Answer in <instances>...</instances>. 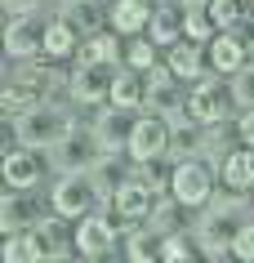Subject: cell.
<instances>
[{"instance_id":"6da1fadb","label":"cell","mask_w":254,"mask_h":263,"mask_svg":"<svg viewBox=\"0 0 254 263\" xmlns=\"http://www.w3.org/2000/svg\"><path fill=\"white\" fill-rule=\"evenodd\" d=\"M169 192H174V201L187 210H197L210 201V170L201 165V161H183V165L169 174Z\"/></svg>"},{"instance_id":"7a4b0ae2","label":"cell","mask_w":254,"mask_h":263,"mask_svg":"<svg viewBox=\"0 0 254 263\" xmlns=\"http://www.w3.org/2000/svg\"><path fill=\"white\" fill-rule=\"evenodd\" d=\"M169 147V129L161 116H143V121H134V129H129V156L134 161H156V156Z\"/></svg>"},{"instance_id":"3957f363","label":"cell","mask_w":254,"mask_h":263,"mask_svg":"<svg viewBox=\"0 0 254 263\" xmlns=\"http://www.w3.org/2000/svg\"><path fill=\"white\" fill-rule=\"evenodd\" d=\"M94 205V187L85 174H67V179L54 187V210L63 219H85V210Z\"/></svg>"},{"instance_id":"277c9868","label":"cell","mask_w":254,"mask_h":263,"mask_svg":"<svg viewBox=\"0 0 254 263\" xmlns=\"http://www.w3.org/2000/svg\"><path fill=\"white\" fill-rule=\"evenodd\" d=\"M112 246H116V228L107 219H99V214L81 219V228H76V254L103 259V254H112Z\"/></svg>"},{"instance_id":"5b68a950","label":"cell","mask_w":254,"mask_h":263,"mask_svg":"<svg viewBox=\"0 0 254 263\" xmlns=\"http://www.w3.org/2000/svg\"><path fill=\"white\" fill-rule=\"evenodd\" d=\"M112 205H116L121 219H143V214L152 210V187H147L143 179H121V183H116Z\"/></svg>"},{"instance_id":"8992f818","label":"cell","mask_w":254,"mask_h":263,"mask_svg":"<svg viewBox=\"0 0 254 263\" xmlns=\"http://www.w3.org/2000/svg\"><path fill=\"white\" fill-rule=\"evenodd\" d=\"M205 54H210V67L219 71V76H227V71H241V67H245V45H241L232 31H219V36L205 45Z\"/></svg>"},{"instance_id":"52a82bcc","label":"cell","mask_w":254,"mask_h":263,"mask_svg":"<svg viewBox=\"0 0 254 263\" xmlns=\"http://www.w3.org/2000/svg\"><path fill=\"white\" fill-rule=\"evenodd\" d=\"M205 45H197V41H174L169 45V67H174V76H183V81H201V71H205Z\"/></svg>"},{"instance_id":"ba28073f","label":"cell","mask_w":254,"mask_h":263,"mask_svg":"<svg viewBox=\"0 0 254 263\" xmlns=\"http://www.w3.org/2000/svg\"><path fill=\"white\" fill-rule=\"evenodd\" d=\"M5 183L14 187V192H23V187H31V183L41 179V161H36V152H27V147H14V152H5Z\"/></svg>"},{"instance_id":"9c48e42d","label":"cell","mask_w":254,"mask_h":263,"mask_svg":"<svg viewBox=\"0 0 254 263\" xmlns=\"http://www.w3.org/2000/svg\"><path fill=\"white\" fill-rule=\"evenodd\" d=\"M147 23H152L147 0H116L112 5V31L116 36H139Z\"/></svg>"},{"instance_id":"30bf717a","label":"cell","mask_w":254,"mask_h":263,"mask_svg":"<svg viewBox=\"0 0 254 263\" xmlns=\"http://www.w3.org/2000/svg\"><path fill=\"white\" fill-rule=\"evenodd\" d=\"M107 89H112V81L94 63H81V71L71 76V98L76 103H99V98H107Z\"/></svg>"},{"instance_id":"8fae6325","label":"cell","mask_w":254,"mask_h":263,"mask_svg":"<svg viewBox=\"0 0 254 263\" xmlns=\"http://www.w3.org/2000/svg\"><path fill=\"white\" fill-rule=\"evenodd\" d=\"M187 116L197 125H214L223 116V94H219L214 85H192V94H187Z\"/></svg>"},{"instance_id":"7c38bea8","label":"cell","mask_w":254,"mask_h":263,"mask_svg":"<svg viewBox=\"0 0 254 263\" xmlns=\"http://www.w3.org/2000/svg\"><path fill=\"white\" fill-rule=\"evenodd\" d=\"M223 183L232 192L254 187V147H237V152L223 156Z\"/></svg>"},{"instance_id":"4fadbf2b","label":"cell","mask_w":254,"mask_h":263,"mask_svg":"<svg viewBox=\"0 0 254 263\" xmlns=\"http://www.w3.org/2000/svg\"><path fill=\"white\" fill-rule=\"evenodd\" d=\"M116 58H121V41H116V31L85 36V45H81V63H94V67H112Z\"/></svg>"},{"instance_id":"5bb4252c","label":"cell","mask_w":254,"mask_h":263,"mask_svg":"<svg viewBox=\"0 0 254 263\" xmlns=\"http://www.w3.org/2000/svg\"><path fill=\"white\" fill-rule=\"evenodd\" d=\"M41 49H45V58H71L76 49H81L71 23H49V27L41 31Z\"/></svg>"},{"instance_id":"9a60e30c","label":"cell","mask_w":254,"mask_h":263,"mask_svg":"<svg viewBox=\"0 0 254 263\" xmlns=\"http://www.w3.org/2000/svg\"><path fill=\"white\" fill-rule=\"evenodd\" d=\"M36 103H41V94H36L31 85H9V89L0 94V107H5V116H14V121L31 116V111H36Z\"/></svg>"},{"instance_id":"2e32d148","label":"cell","mask_w":254,"mask_h":263,"mask_svg":"<svg viewBox=\"0 0 254 263\" xmlns=\"http://www.w3.org/2000/svg\"><path fill=\"white\" fill-rule=\"evenodd\" d=\"M107 98H112V107H139L143 103V81L134 76V71H121V76H112Z\"/></svg>"},{"instance_id":"e0dca14e","label":"cell","mask_w":254,"mask_h":263,"mask_svg":"<svg viewBox=\"0 0 254 263\" xmlns=\"http://www.w3.org/2000/svg\"><path fill=\"white\" fill-rule=\"evenodd\" d=\"M147 36H152L161 49H169V45L183 36V18H174V14H152V23H147Z\"/></svg>"},{"instance_id":"ac0fdd59","label":"cell","mask_w":254,"mask_h":263,"mask_svg":"<svg viewBox=\"0 0 254 263\" xmlns=\"http://www.w3.org/2000/svg\"><path fill=\"white\" fill-rule=\"evenodd\" d=\"M183 36L197 45H210L214 36H219V27H214V18L205 14V9H192V14H183Z\"/></svg>"},{"instance_id":"d6986e66","label":"cell","mask_w":254,"mask_h":263,"mask_svg":"<svg viewBox=\"0 0 254 263\" xmlns=\"http://www.w3.org/2000/svg\"><path fill=\"white\" fill-rule=\"evenodd\" d=\"M5 49H9L14 58H27V54H45V49H41V36H31V31L23 27V23L5 31Z\"/></svg>"},{"instance_id":"ffe728a7","label":"cell","mask_w":254,"mask_h":263,"mask_svg":"<svg viewBox=\"0 0 254 263\" xmlns=\"http://www.w3.org/2000/svg\"><path fill=\"white\" fill-rule=\"evenodd\" d=\"M5 259H9V263H36V259H45L36 232H31V236H9V241H5Z\"/></svg>"},{"instance_id":"44dd1931","label":"cell","mask_w":254,"mask_h":263,"mask_svg":"<svg viewBox=\"0 0 254 263\" xmlns=\"http://www.w3.org/2000/svg\"><path fill=\"white\" fill-rule=\"evenodd\" d=\"M125 63H129L134 71H152V67H156V41H152V36H147V41L134 36V41L125 45Z\"/></svg>"},{"instance_id":"7402d4cb","label":"cell","mask_w":254,"mask_h":263,"mask_svg":"<svg viewBox=\"0 0 254 263\" xmlns=\"http://www.w3.org/2000/svg\"><path fill=\"white\" fill-rule=\"evenodd\" d=\"M205 14L214 18V27H219V31H227L232 23H237V0H210Z\"/></svg>"},{"instance_id":"603a6c76","label":"cell","mask_w":254,"mask_h":263,"mask_svg":"<svg viewBox=\"0 0 254 263\" xmlns=\"http://www.w3.org/2000/svg\"><path fill=\"white\" fill-rule=\"evenodd\" d=\"M125 254H129V259H139V263H143V259H161V246H156L147 232H139V236L125 246Z\"/></svg>"},{"instance_id":"cb8c5ba5","label":"cell","mask_w":254,"mask_h":263,"mask_svg":"<svg viewBox=\"0 0 254 263\" xmlns=\"http://www.w3.org/2000/svg\"><path fill=\"white\" fill-rule=\"evenodd\" d=\"M187 254H192V250H187L183 236H165V241H161V259L165 263H179V259H187Z\"/></svg>"},{"instance_id":"d4e9b609","label":"cell","mask_w":254,"mask_h":263,"mask_svg":"<svg viewBox=\"0 0 254 263\" xmlns=\"http://www.w3.org/2000/svg\"><path fill=\"white\" fill-rule=\"evenodd\" d=\"M232 254H237V259H254V228H241V232L232 236Z\"/></svg>"},{"instance_id":"484cf974","label":"cell","mask_w":254,"mask_h":263,"mask_svg":"<svg viewBox=\"0 0 254 263\" xmlns=\"http://www.w3.org/2000/svg\"><path fill=\"white\" fill-rule=\"evenodd\" d=\"M169 81H174V67H169V63H165V67H152V71H147V85H152V89H165Z\"/></svg>"},{"instance_id":"4316f807","label":"cell","mask_w":254,"mask_h":263,"mask_svg":"<svg viewBox=\"0 0 254 263\" xmlns=\"http://www.w3.org/2000/svg\"><path fill=\"white\" fill-rule=\"evenodd\" d=\"M237 134H241V143H245V147H254V107L237 121Z\"/></svg>"},{"instance_id":"83f0119b","label":"cell","mask_w":254,"mask_h":263,"mask_svg":"<svg viewBox=\"0 0 254 263\" xmlns=\"http://www.w3.org/2000/svg\"><path fill=\"white\" fill-rule=\"evenodd\" d=\"M187 9H205V5H210V0H183Z\"/></svg>"},{"instance_id":"f1b7e54d","label":"cell","mask_w":254,"mask_h":263,"mask_svg":"<svg viewBox=\"0 0 254 263\" xmlns=\"http://www.w3.org/2000/svg\"><path fill=\"white\" fill-rule=\"evenodd\" d=\"M250 89H254V81H250Z\"/></svg>"}]
</instances>
